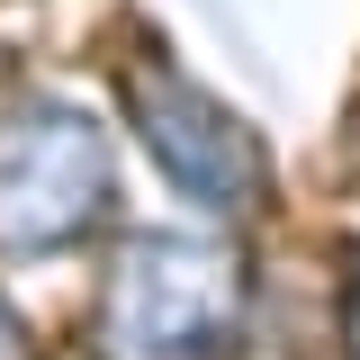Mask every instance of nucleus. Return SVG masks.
Masks as SVG:
<instances>
[{
	"label": "nucleus",
	"mask_w": 360,
	"mask_h": 360,
	"mask_svg": "<svg viewBox=\"0 0 360 360\" xmlns=\"http://www.w3.org/2000/svg\"><path fill=\"white\" fill-rule=\"evenodd\" d=\"M108 172H99V135L63 108L37 117H9L0 127V234L27 252V243H63L72 225L99 217Z\"/></svg>",
	"instance_id": "obj_2"
},
{
	"label": "nucleus",
	"mask_w": 360,
	"mask_h": 360,
	"mask_svg": "<svg viewBox=\"0 0 360 360\" xmlns=\"http://www.w3.org/2000/svg\"><path fill=\"white\" fill-rule=\"evenodd\" d=\"M0 360H27V333H18L9 315H0Z\"/></svg>",
	"instance_id": "obj_4"
},
{
	"label": "nucleus",
	"mask_w": 360,
	"mask_h": 360,
	"mask_svg": "<svg viewBox=\"0 0 360 360\" xmlns=\"http://www.w3.org/2000/svg\"><path fill=\"white\" fill-rule=\"evenodd\" d=\"M135 127L162 144L172 180H180V189H198L207 207L252 198V144H243V127H234V117L198 108V99H189V90H172V82H144V90H135Z\"/></svg>",
	"instance_id": "obj_3"
},
{
	"label": "nucleus",
	"mask_w": 360,
	"mask_h": 360,
	"mask_svg": "<svg viewBox=\"0 0 360 360\" xmlns=\"http://www.w3.org/2000/svg\"><path fill=\"white\" fill-rule=\"evenodd\" d=\"M225 342V262L144 243L108 288V360H207Z\"/></svg>",
	"instance_id": "obj_1"
}]
</instances>
